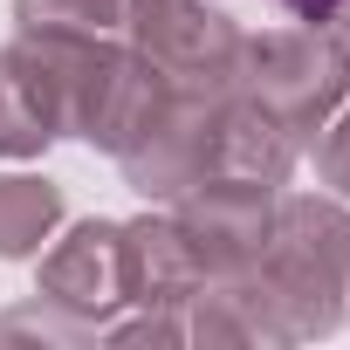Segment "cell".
<instances>
[{
	"mask_svg": "<svg viewBox=\"0 0 350 350\" xmlns=\"http://www.w3.org/2000/svg\"><path fill=\"white\" fill-rule=\"evenodd\" d=\"M62 124V90L49 62L21 69V55H0V151H35Z\"/></svg>",
	"mask_w": 350,
	"mask_h": 350,
	"instance_id": "obj_1",
	"label": "cell"
},
{
	"mask_svg": "<svg viewBox=\"0 0 350 350\" xmlns=\"http://www.w3.org/2000/svg\"><path fill=\"white\" fill-rule=\"evenodd\" d=\"M62 200L42 179H0V254H28L49 227H55Z\"/></svg>",
	"mask_w": 350,
	"mask_h": 350,
	"instance_id": "obj_2",
	"label": "cell"
}]
</instances>
